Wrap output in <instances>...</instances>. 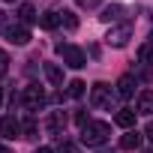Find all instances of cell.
Listing matches in <instances>:
<instances>
[{
    "label": "cell",
    "instance_id": "27",
    "mask_svg": "<svg viewBox=\"0 0 153 153\" xmlns=\"http://www.w3.org/2000/svg\"><path fill=\"white\" fill-rule=\"evenodd\" d=\"M3 18H6V15H3V12H0V33H3Z\"/></svg>",
    "mask_w": 153,
    "mask_h": 153
},
{
    "label": "cell",
    "instance_id": "9",
    "mask_svg": "<svg viewBox=\"0 0 153 153\" xmlns=\"http://www.w3.org/2000/svg\"><path fill=\"white\" fill-rule=\"evenodd\" d=\"M0 135H3V138H15V135H21V123H18L15 114H6L3 120H0Z\"/></svg>",
    "mask_w": 153,
    "mask_h": 153
},
{
    "label": "cell",
    "instance_id": "15",
    "mask_svg": "<svg viewBox=\"0 0 153 153\" xmlns=\"http://www.w3.org/2000/svg\"><path fill=\"white\" fill-rule=\"evenodd\" d=\"M18 21L21 24H33V21H39V15H36V9L30 3H21L18 6Z\"/></svg>",
    "mask_w": 153,
    "mask_h": 153
},
{
    "label": "cell",
    "instance_id": "8",
    "mask_svg": "<svg viewBox=\"0 0 153 153\" xmlns=\"http://www.w3.org/2000/svg\"><path fill=\"white\" fill-rule=\"evenodd\" d=\"M45 129H48V135H63V129H66V114H63V111H51L48 120H45Z\"/></svg>",
    "mask_w": 153,
    "mask_h": 153
},
{
    "label": "cell",
    "instance_id": "32",
    "mask_svg": "<svg viewBox=\"0 0 153 153\" xmlns=\"http://www.w3.org/2000/svg\"><path fill=\"white\" fill-rule=\"evenodd\" d=\"M99 153H108V150H99Z\"/></svg>",
    "mask_w": 153,
    "mask_h": 153
},
{
    "label": "cell",
    "instance_id": "21",
    "mask_svg": "<svg viewBox=\"0 0 153 153\" xmlns=\"http://www.w3.org/2000/svg\"><path fill=\"white\" fill-rule=\"evenodd\" d=\"M21 132H24V135H36V120H33V117H27V120L21 123Z\"/></svg>",
    "mask_w": 153,
    "mask_h": 153
},
{
    "label": "cell",
    "instance_id": "4",
    "mask_svg": "<svg viewBox=\"0 0 153 153\" xmlns=\"http://www.w3.org/2000/svg\"><path fill=\"white\" fill-rule=\"evenodd\" d=\"M114 96H117V93H114L108 84H102V81H99V84H93V90H90V102H93L96 108H111Z\"/></svg>",
    "mask_w": 153,
    "mask_h": 153
},
{
    "label": "cell",
    "instance_id": "16",
    "mask_svg": "<svg viewBox=\"0 0 153 153\" xmlns=\"http://www.w3.org/2000/svg\"><path fill=\"white\" fill-rule=\"evenodd\" d=\"M45 78H48L51 84H63V69H60L57 63H45Z\"/></svg>",
    "mask_w": 153,
    "mask_h": 153
},
{
    "label": "cell",
    "instance_id": "24",
    "mask_svg": "<svg viewBox=\"0 0 153 153\" xmlns=\"http://www.w3.org/2000/svg\"><path fill=\"white\" fill-rule=\"evenodd\" d=\"M75 123L84 126V123H87V114H84V111H78V114H75Z\"/></svg>",
    "mask_w": 153,
    "mask_h": 153
},
{
    "label": "cell",
    "instance_id": "25",
    "mask_svg": "<svg viewBox=\"0 0 153 153\" xmlns=\"http://www.w3.org/2000/svg\"><path fill=\"white\" fill-rule=\"evenodd\" d=\"M144 132H147V138H150V144H153V120L147 123V129H144Z\"/></svg>",
    "mask_w": 153,
    "mask_h": 153
},
{
    "label": "cell",
    "instance_id": "2",
    "mask_svg": "<svg viewBox=\"0 0 153 153\" xmlns=\"http://www.w3.org/2000/svg\"><path fill=\"white\" fill-rule=\"evenodd\" d=\"M57 54H60V57H63V63H66V66H72V69H81V66L87 63L84 51H81L78 45H69V42H57Z\"/></svg>",
    "mask_w": 153,
    "mask_h": 153
},
{
    "label": "cell",
    "instance_id": "23",
    "mask_svg": "<svg viewBox=\"0 0 153 153\" xmlns=\"http://www.w3.org/2000/svg\"><path fill=\"white\" fill-rule=\"evenodd\" d=\"M75 3H78V6H84V9H96L102 0H75Z\"/></svg>",
    "mask_w": 153,
    "mask_h": 153
},
{
    "label": "cell",
    "instance_id": "12",
    "mask_svg": "<svg viewBox=\"0 0 153 153\" xmlns=\"http://www.w3.org/2000/svg\"><path fill=\"white\" fill-rule=\"evenodd\" d=\"M120 147L123 150H138L141 147V135L135 129H126V135H120Z\"/></svg>",
    "mask_w": 153,
    "mask_h": 153
},
{
    "label": "cell",
    "instance_id": "3",
    "mask_svg": "<svg viewBox=\"0 0 153 153\" xmlns=\"http://www.w3.org/2000/svg\"><path fill=\"white\" fill-rule=\"evenodd\" d=\"M21 102H24V108H27V111H39V108L48 102V96H45V90H42L39 84H30V87H24Z\"/></svg>",
    "mask_w": 153,
    "mask_h": 153
},
{
    "label": "cell",
    "instance_id": "22",
    "mask_svg": "<svg viewBox=\"0 0 153 153\" xmlns=\"http://www.w3.org/2000/svg\"><path fill=\"white\" fill-rule=\"evenodd\" d=\"M57 153H81V150H78V147H75V144H69V141H63Z\"/></svg>",
    "mask_w": 153,
    "mask_h": 153
},
{
    "label": "cell",
    "instance_id": "29",
    "mask_svg": "<svg viewBox=\"0 0 153 153\" xmlns=\"http://www.w3.org/2000/svg\"><path fill=\"white\" fill-rule=\"evenodd\" d=\"M0 102H3V87H0Z\"/></svg>",
    "mask_w": 153,
    "mask_h": 153
},
{
    "label": "cell",
    "instance_id": "10",
    "mask_svg": "<svg viewBox=\"0 0 153 153\" xmlns=\"http://www.w3.org/2000/svg\"><path fill=\"white\" fill-rule=\"evenodd\" d=\"M123 15H126V6H120V3H111V6H105L102 9V21L105 24H117V21H123Z\"/></svg>",
    "mask_w": 153,
    "mask_h": 153
},
{
    "label": "cell",
    "instance_id": "31",
    "mask_svg": "<svg viewBox=\"0 0 153 153\" xmlns=\"http://www.w3.org/2000/svg\"><path fill=\"white\" fill-rule=\"evenodd\" d=\"M150 45H153V36H150Z\"/></svg>",
    "mask_w": 153,
    "mask_h": 153
},
{
    "label": "cell",
    "instance_id": "7",
    "mask_svg": "<svg viewBox=\"0 0 153 153\" xmlns=\"http://www.w3.org/2000/svg\"><path fill=\"white\" fill-rule=\"evenodd\" d=\"M6 39H9L12 45H27V42H30V27L18 21V24H12V27L6 30Z\"/></svg>",
    "mask_w": 153,
    "mask_h": 153
},
{
    "label": "cell",
    "instance_id": "19",
    "mask_svg": "<svg viewBox=\"0 0 153 153\" xmlns=\"http://www.w3.org/2000/svg\"><path fill=\"white\" fill-rule=\"evenodd\" d=\"M138 60H141V63H153V45H150V42L138 48Z\"/></svg>",
    "mask_w": 153,
    "mask_h": 153
},
{
    "label": "cell",
    "instance_id": "20",
    "mask_svg": "<svg viewBox=\"0 0 153 153\" xmlns=\"http://www.w3.org/2000/svg\"><path fill=\"white\" fill-rule=\"evenodd\" d=\"M6 72H9V54H6L3 48H0V78H3Z\"/></svg>",
    "mask_w": 153,
    "mask_h": 153
},
{
    "label": "cell",
    "instance_id": "18",
    "mask_svg": "<svg viewBox=\"0 0 153 153\" xmlns=\"http://www.w3.org/2000/svg\"><path fill=\"white\" fill-rule=\"evenodd\" d=\"M60 24H63L66 30H78V18H75L72 12H66V9L60 12Z\"/></svg>",
    "mask_w": 153,
    "mask_h": 153
},
{
    "label": "cell",
    "instance_id": "13",
    "mask_svg": "<svg viewBox=\"0 0 153 153\" xmlns=\"http://www.w3.org/2000/svg\"><path fill=\"white\" fill-rule=\"evenodd\" d=\"M39 24H42L45 30H54V27L60 24V12H57V9H45V12L39 15Z\"/></svg>",
    "mask_w": 153,
    "mask_h": 153
},
{
    "label": "cell",
    "instance_id": "26",
    "mask_svg": "<svg viewBox=\"0 0 153 153\" xmlns=\"http://www.w3.org/2000/svg\"><path fill=\"white\" fill-rule=\"evenodd\" d=\"M36 153H54L51 147H36Z\"/></svg>",
    "mask_w": 153,
    "mask_h": 153
},
{
    "label": "cell",
    "instance_id": "1",
    "mask_svg": "<svg viewBox=\"0 0 153 153\" xmlns=\"http://www.w3.org/2000/svg\"><path fill=\"white\" fill-rule=\"evenodd\" d=\"M108 138H111V126L102 120H87L81 126V144H87V147H99Z\"/></svg>",
    "mask_w": 153,
    "mask_h": 153
},
{
    "label": "cell",
    "instance_id": "6",
    "mask_svg": "<svg viewBox=\"0 0 153 153\" xmlns=\"http://www.w3.org/2000/svg\"><path fill=\"white\" fill-rule=\"evenodd\" d=\"M135 87H138L135 75H120L117 84H114V93H117L120 99H129V96H135Z\"/></svg>",
    "mask_w": 153,
    "mask_h": 153
},
{
    "label": "cell",
    "instance_id": "17",
    "mask_svg": "<svg viewBox=\"0 0 153 153\" xmlns=\"http://www.w3.org/2000/svg\"><path fill=\"white\" fill-rule=\"evenodd\" d=\"M84 81H78V78H75V81H69V87H66V96H72V99H78V96H84Z\"/></svg>",
    "mask_w": 153,
    "mask_h": 153
},
{
    "label": "cell",
    "instance_id": "11",
    "mask_svg": "<svg viewBox=\"0 0 153 153\" xmlns=\"http://www.w3.org/2000/svg\"><path fill=\"white\" fill-rule=\"evenodd\" d=\"M135 114H138V111H132V108H120V111L114 114V120H117V126L132 129V126H135Z\"/></svg>",
    "mask_w": 153,
    "mask_h": 153
},
{
    "label": "cell",
    "instance_id": "30",
    "mask_svg": "<svg viewBox=\"0 0 153 153\" xmlns=\"http://www.w3.org/2000/svg\"><path fill=\"white\" fill-rule=\"evenodd\" d=\"M6 3H15V0H6Z\"/></svg>",
    "mask_w": 153,
    "mask_h": 153
},
{
    "label": "cell",
    "instance_id": "5",
    "mask_svg": "<svg viewBox=\"0 0 153 153\" xmlns=\"http://www.w3.org/2000/svg\"><path fill=\"white\" fill-rule=\"evenodd\" d=\"M129 36H132V24H129V21H123V24H117V27H111V30H108L105 42H108V45H114V48H123V45L129 42Z\"/></svg>",
    "mask_w": 153,
    "mask_h": 153
},
{
    "label": "cell",
    "instance_id": "14",
    "mask_svg": "<svg viewBox=\"0 0 153 153\" xmlns=\"http://www.w3.org/2000/svg\"><path fill=\"white\" fill-rule=\"evenodd\" d=\"M138 114H153V90L138 93Z\"/></svg>",
    "mask_w": 153,
    "mask_h": 153
},
{
    "label": "cell",
    "instance_id": "28",
    "mask_svg": "<svg viewBox=\"0 0 153 153\" xmlns=\"http://www.w3.org/2000/svg\"><path fill=\"white\" fill-rule=\"evenodd\" d=\"M0 153H9V147H6V144H0Z\"/></svg>",
    "mask_w": 153,
    "mask_h": 153
}]
</instances>
